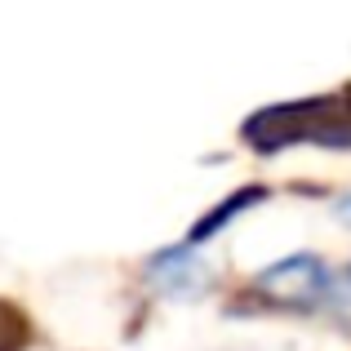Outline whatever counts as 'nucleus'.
Here are the masks:
<instances>
[{
  "instance_id": "nucleus-2",
  "label": "nucleus",
  "mask_w": 351,
  "mask_h": 351,
  "mask_svg": "<svg viewBox=\"0 0 351 351\" xmlns=\"http://www.w3.org/2000/svg\"><path fill=\"white\" fill-rule=\"evenodd\" d=\"M254 289L263 293V298L280 302V307H311V302L325 298L329 271H325V263H320V258L293 254V258H280V263H271L267 271H258Z\"/></svg>"
},
{
  "instance_id": "nucleus-1",
  "label": "nucleus",
  "mask_w": 351,
  "mask_h": 351,
  "mask_svg": "<svg viewBox=\"0 0 351 351\" xmlns=\"http://www.w3.org/2000/svg\"><path fill=\"white\" fill-rule=\"evenodd\" d=\"M245 138L258 152H276L289 143L351 147V98H307V103L267 107L245 120Z\"/></svg>"
},
{
  "instance_id": "nucleus-3",
  "label": "nucleus",
  "mask_w": 351,
  "mask_h": 351,
  "mask_svg": "<svg viewBox=\"0 0 351 351\" xmlns=\"http://www.w3.org/2000/svg\"><path fill=\"white\" fill-rule=\"evenodd\" d=\"M18 343H23V320L0 307V351H14Z\"/></svg>"
},
{
  "instance_id": "nucleus-4",
  "label": "nucleus",
  "mask_w": 351,
  "mask_h": 351,
  "mask_svg": "<svg viewBox=\"0 0 351 351\" xmlns=\"http://www.w3.org/2000/svg\"><path fill=\"white\" fill-rule=\"evenodd\" d=\"M338 218H343V223H351V196L338 200Z\"/></svg>"
}]
</instances>
